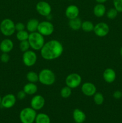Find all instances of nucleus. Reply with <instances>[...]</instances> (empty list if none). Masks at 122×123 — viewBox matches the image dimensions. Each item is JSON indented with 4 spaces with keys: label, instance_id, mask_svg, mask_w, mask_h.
Listing matches in <instances>:
<instances>
[{
    "label": "nucleus",
    "instance_id": "obj_30",
    "mask_svg": "<svg viewBox=\"0 0 122 123\" xmlns=\"http://www.w3.org/2000/svg\"><path fill=\"white\" fill-rule=\"evenodd\" d=\"M114 8H116L118 13L122 12V0H113Z\"/></svg>",
    "mask_w": 122,
    "mask_h": 123
},
{
    "label": "nucleus",
    "instance_id": "obj_19",
    "mask_svg": "<svg viewBox=\"0 0 122 123\" xmlns=\"http://www.w3.org/2000/svg\"><path fill=\"white\" fill-rule=\"evenodd\" d=\"M93 14L97 18H101L106 14V7L104 4L98 3L93 8Z\"/></svg>",
    "mask_w": 122,
    "mask_h": 123
},
{
    "label": "nucleus",
    "instance_id": "obj_7",
    "mask_svg": "<svg viewBox=\"0 0 122 123\" xmlns=\"http://www.w3.org/2000/svg\"><path fill=\"white\" fill-rule=\"evenodd\" d=\"M37 31L43 36H49L53 32L54 26L49 21L44 20L40 22L38 25Z\"/></svg>",
    "mask_w": 122,
    "mask_h": 123
},
{
    "label": "nucleus",
    "instance_id": "obj_23",
    "mask_svg": "<svg viewBox=\"0 0 122 123\" xmlns=\"http://www.w3.org/2000/svg\"><path fill=\"white\" fill-rule=\"evenodd\" d=\"M94 25L93 22L89 20H86V21L82 22L81 24V29L83 31L86 32H90L93 31Z\"/></svg>",
    "mask_w": 122,
    "mask_h": 123
},
{
    "label": "nucleus",
    "instance_id": "obj_2",
    "mask_svg": "<svg viewBox=\"0 0 122 123\" xmlns=\"http://www.w3.org/2000/svg\"><path fill=\"white\" fill-rule=\"evenodd\" d=\"M28 40L30 47L34 50H40L45 43L44 36L38 31L29 33Z\"/></svg>",
    "mask_w": 122,
    "mask_h": 123
},
{
    "label": "nucleus",
    "instance_id": "obj_34",
    "mask_svg": "<svg viewBox=\"0 0 122 123\" xmlns=\"http://www.w3.org/2000/svg\"><path fill=\"white\" fill-rule=\"evenodd\" d=\"M112 96L116 100L120 99L122 97V92L119 90H116L112 94Z\"/></svg>",
    "mask_w": 122,
    "mask_h": 123
},
{
    "label": "nucleus",
    "instance_id": "obj_6",
    "mask_svg": "<svg viewBox=\"0 0 122 123\" xmlns=\"http://www.w3.org/2000/svg\"><path fill=\"white\" fill-rule=\"evenodd\" d=\"M82 79L81 76L78 73H73L68 74L65 79L66 85L71 89L78 87L81 84Z\"/></svg>",
    "mask_w": 122,
    "mask_h": 123
},
{
    "label": "nucleus",
    "instance_id": "obj_12",
    "mask_svg": "<svg viewBox=\"0 0 122 123\" xmlns=\"http://www.w3.org/2000/svg\"><path fill=\"white\" fill-rule=\"evenodd\" d=\"M16 96L13 94H7L2 98L1 106L6 109L11 108L15 105L16 103Z\"/></svg>",
    "mask_w": 122,
    "mask_h": 123
},
{
    "label": "nucleus",
    "instance_id": "obj_25",
    "mask_svg": "<svg viewBox=\"0 0 122 123\" xmlns=\"http://www.w3.org/2000/svg\"><path fill=\"white\" fill-rule=\"evenodd\" d=\"M29 35V34L28 31L25 30H22V31H17L16 33V38L19 42L27 40L28 39Z\"/></svg>",
    "mask_w": 122,
    "mask_h": 123
},
{
    "label": "nucleus",
    "instance_id": "obj_36",
    "mask_svg": "<svg viewBox=\"0 0 122 123\" xmlns=\"http://www.w3.org/2000/svg\"><path fill=\"white\" fill-rule=\"evenodd\" d=\"M120 56L122 58V47L120 48Z\"/></svg>",
    "mask_w": 122,
    "mask_h": 123
},
{
    "label": "nucleus",
    "instance_id": "obj_31",
    "mask_svg": "<svg viewBox=\"0 0 122 123\" xmlns=\"http://www.w3.org/2000/svg\"><path fill=\"white\" fill-rule=\"evenodd\" d=\"M0 60L3 63H7L10 60V55L8 53H2L0 56Z\"/></svg>",
    "mask_w": 122,
    "mask_h": 123
},
{
    "label": "nucleus",
    "instance_id": "obj_8",
    "mask_svg": "<svg viewBox=\"0 0 122 123\" xmlns=\"http://www.w3.org/2000/svg\"><path fill=\"white\" fill-rule=\"evenodd\" d=\"M22 61L26 67H32L34 66L37 61V55L33 50H28L23 52Z\"/></svg>",
    "mask_w": 122,
    "mask_h": 123
},
{
    "label": "nucleus",
    "instance_id": "obj_10",
    "mask_svg": "<svg viewBox=\"0 0 122 123\" xmlns=\"http://www.w3.org/2000/svg\"><path fill=\"white\" fill-rule=\"evenodd\" d=\"M93 31L98 37H104L108 34L110 32V27L106 23L99 22L94 25Z\"/></svg>",
    "mask_w": 122,
    "mask_h": 123
},
{
    "label": "nucleus",
    "instance_id": "obj_4",
    "mask_svg": "<svg viewBox=\"0 0 122 123\" xmlns=\"http://www.w3.org/2000/svg\"><path fill=\"white\" fill-rule=\"evenodd\" d=\"M37 115L35 109L31 107H27L22 109L19 114V118L22 123H33Z\"/></svg>",
    "mask_w": 122,
    "mask_h": 123
},
{
    "label": "nucleus",
    "instance_id": "obj_24",
    "mask_svg": "<svg viewBox=\"0 0 122 123\" xmlns=\"http://www.w3.org/2000/svg\"><path fill=\"white\" fill-rule=\"evenodd\" d=\"M26 79L29 82L36 83L39 81L38 74L34 71H30L26 74Z\"/></svg>",
    "mask_w": 122,
    "mask_h": 123
},
{
    "label": "nucleus",
    "instance_id": "obj_18",
    "mask_svg": "<svg viewBox=\"0 0 122 123\" xmlns=\"http://www.w3.org/2000/svg\"><path fill=\"white\" fill-rule=\"evenodd\" d=\"M23 90L25 91L26 95L32 96L37 93L38 91V86L36 85L35 83L28 82L24 85Z\"/></svg>",
    "mask_w": 122,
    "mask_h": 123
},
{
    "label": "nucleus",
    "instance_id": "obj_26",
    "mask_svg": "<svg viewBox=\"0 0 122 123\" xmlns=\"http://www.w3.org/2000/svg\"><path fill=\"white\" fill-rule=\"evenodd\" d=\"M93 101L97 105H101L104 102V96L101 92H96L93 96Z\"/></svg>",
    "mask_w": 122,
    "mask_h": 123
},
{
    "label": "nucleus",
    "instance_id": "obj_27",
    "mask_svg": "<svg viewBox=\"0 0 122 123\" xmlns=\"http://www.w3.org/2000/svg\"><path fill=\"white\" fill-rule=\"evenodd\" d=\"M61 97L64 98H67L71 96L72 94V89L69 86H67L62 88L61 90Z\"/></svg>",
    "mask_w": 122,
    "mask_h": 123
},
{
    "label": "nucleus",
    "instance_id": "obj_20",
    "mask_svg": "<svg viewBox=\"0 0 122 123\" xmlns=\"http://www.w3.org/2000/svg\"><path fill=\"white\" fill-rule=\"evenodd\" d=\"M39 22L37 19H31L28 21L26 25V28L28 32H33L37 31Z\"/></svg>",
    "mask_w": 122,
    "mask_h": 123
},
{
    "label": "nucleus",
    "instance_id": "obj_11",
    "mask_svg": "<svg viewBox=\"0 0 122 123\" xmlns=\"http://www.w3.org/2000/svg\"><path fill=\"white\" fill-rule=\"evenodd\" d=\"M45 98L41 95H35L31 98V107L37 111H39L45 105Z\"/></svg>",
    "mask_w": 122,
    "mask_h": 123
},
{
    "label": "nucleus",
    "instance_id": "obj_16",
    "mask_svg": "<svg viewBox=\"0 0 122 123\" xmlns=\"http://www.w3.org/2000/svg\"><path fill=\"white\" fill-rule=\"evenodd\" d=\"M103 78L106 82L111 84L114 82L116 79V73L114 69L107 68L103 73Z\"/></svg>",
    "mask_w": 122,
    "mask_h": 123
},
{
    "label": "nucleus",
    "instance_id": "obj_28",
    "mask_svg": "<svg viewBox=\"0 0 122 123\" xmlns=\"http://www.w3.org/2000/svg\"><path fill=\"white\" fill-rule=\"evenodd\" d=\"M118 12H117V10L116 8H111L107 12H106V15L108 19L113 20V19H116L117 18V15H118Z\"/></svg>",
    "mask_w": 122,
    "mask_h": 123
},
{
    "label": "nucleus",
    "instance_id": "obj_17",
    "mask_svg": "<svg viewBox=\"0 0 122 123\" xmlns=\"http://www.w3.org/2000/svg\"><path fill=\"white\" fill-rule=\"evenodd\" d=\"M73 119L75 123H83L86 119V115L80 109H75L72 113Z\"/></svg>",
    "mask_w": 122,
    "mask_h": 123
},
{
    "label": "nucleus",
    "instance_id": "obj_13",
    "mask_svg": "<svg viewBox=\"0 0 122 123\" xmlns=\"http://www.w3.org/2000/svg\"><path fill=\"white\" fill-rule=\"evenodd\" d=\"M81 91L84 96L92 97L96 92V87L95 85L92 82H85L81 86Z\"/></svg>",
    "mask_w": 122,
    "mask_h": 123
},
{
    "label": "nucleus",
    "instance_id": "obj_14",
    "mask_svg": "<svg viewBox=\"0 0 122 123\" xmlns=\"http://www.w3.org/2000/svg\"><path fill=\"white\" fill-rule=\"evenodd\" d=\"M80 10L75 5H69L65 10V15L69 20L78 17Z\"/></svg>",
    "mask_w": 122,
    "mask_h": 123
},
{
    "label": "nucleus",
    "instance_id": "obj_15",
    "mask_svg": "<svg viewBox=\"0 0 122 123\" xmlns=\"http://www.w3.org/2000/svg\"><path fill=\"white\" fill-rule=\"evenodd\" d=\"M14 43L9 38H5L0 43V50L2 53H9L13 50Z\"/></svg>",
    "mask_w": 122,
    "mask_h": 123
},
{
    "label": "nucleus",
    "instance_id": "obj_5",
    "mask_svg": "<svg viewBox=\"0 0 122 123\" xmlns=\"http://www.w3.org/2000/svg\"><path fill=\"white\" fill-rule=\"evenodd\" d=\"M0 31L4 36L9 37L15 32V24L10 19L6 18L0 23Z\"/></svg>",
    "mask_w": 122,
    "mask_h": 123
},
{
    "label": "nucleus",
    "instance_id": "obj_1",
    "mask_svg": "<svg viewBox=\"0 0 122 123\" xmlns=\"http://www.w3.org/2000/svg\"><path fill=\"white\" fill-rule=\"evenodd\" d=\"M63 47L61 42L57 40H51L44 43L40 50V54L45 60H54L62 55Z\"/></svg>",
    "mask_w": 122,
    "mask_h": 123
},
{
    "label": "nucleus",
    "instance_id": "obj_33",
    "mask_svg": "<svg viewBox=\"0 0 122 123\" xmlns=\"http://www.w3.org/2000/svg\"><path fill=\"white\" fill-rule=\"evenodd\" d=\"M26 94L25 93V91H24L23 90H20V91H19V92L17 93L16 98L21 100H23L24 98L26 97Z\"/></svg>",
    "mask_w": 122,
    "mask_h": 123
},
{
    "label": "nucleus",
    "instance_id": "obj_21",
    "mask_svg": "<svg viewBox=\"0 0 122 123\" xmlns=\"http://www.w3.org/2000/svg\"><path fill=\"white\" fill-rule=\"evenodd\" d=\"M81 24H82V21L78 17L74 18V19H70L69 20V23H68L69 28L74 31H77L81 28Z\"/></svg>",
    "mask_w": 122,
    "mask_h": 123
},
{
    "label": "nucleus",
    "instance_id": "obj_22",
    "mask_svg": "<svg viewBox=\"0 0 122 123\" xmlns=\"http://www.w3.org/2000/svg\"><path fill=\"white\" fill-rule=\"evenodd\" d=\"M50 118L48 115L44 113H39L37 115L35 123H50Z\"/></svg>",
    "mask_w": 122,
    "mask_h": 123
},
{
    "label": "nucleus",
    "instance_id": "obj_37",
    "mask_svg": "<svg viewBox=\"0 0 122 123\" xmlns=\"http://www.w3.org/2000/svg\"><path fill=\"white\" fill-rule=\"evenodd\" d=\"M1 100H2V97H1V96H0V105H1Z\"/></svg>",
    "mask_w": 122,
    "mask_h": 123
},
{
    "label": "nucleus",
    "instance_id": "obj_9",
    "mask_svg": "<svg viewBox=\"0 0 122 123\" xmlns=\"http://www.w3.org/2000/svg\"><path fill=\"white\" fill-rule=\"evenodd\" d=\"M36 10L39 14L43 16L47 17L50 15L51 12V7L49 2L41 1L36 4Z\"/></svg>",
    "mask_w": 122,
    "mask_h": 123
},
{
    "label": "nucleus",
    "instance_id": "obj_3",
    "mask_svg": "<svg viewBox=\"0 0 122 123\" xmlns=\"http://www.w3.org/2000/svg\"><path fill=\"white\" fill-rule=\"evenodd\" d=\"M39 82L41 84L46 86H50L54 84L56 81V76L51 70L44 68L38 74Z\"/></svg>",
    "mask_w": 122,
    "mask_h": 123
},
{
    "label": "nucleus",
    "instance_id": "obj_38",
    "mask_svg": "<svg viewBox=\"0 0 122 123\" xmlns=\"http://www.w3.org/2000/svg\"></svg>",
    "mask_w": 122,
    "mask_h": 123
},
{
    "label": "nucleus",
    "instance_id": "obj_29",
    "mask_svg": "<svg viewBox=\"0 0 122 123\" xmlns=\"http://www.w3.org/2000/svg\"><path fill=\"white\" fill-rule=\"evenodd\" d=\"M30 44L29 43L28 40H24L20 42V44H19V48L20 50H21L22 52H25L27 51L29 49Z\"/></svg>",
    "mask_w": 122,
    "mask_h": 123
},
{
    "label": "nucleus",
    "instance_id": "obj_35",
    "mask_svg": "<svg viewBox=\"0 0 122 123\" xmlns=\"http://www.w3.org/2000/svg\"><path fill=\"white\" fill-rule=\"evenodd\" d=\"M108 0H96V1L99 4H104Z\"/></svg>",
    "mask_w": 122,
    "mask_h": 123
},
{
    "label": "nucleus",
    "instance_id": "obj_32",
    "mask_svg": "<svg viewBox=\"0 0 122 123\" xmlns=\"http://www.w3.org/2000/svg\"><path fill=\"white\" fill-rule=\"evenodd\" d=\"M26 28V26L24 25L23 23L22 22H17V24H15V28L16 31L17 32V31H22V30H24Z\"/></svg>",
    "mask_w": 122,
    "mask_h": 123
}]
</instances>
